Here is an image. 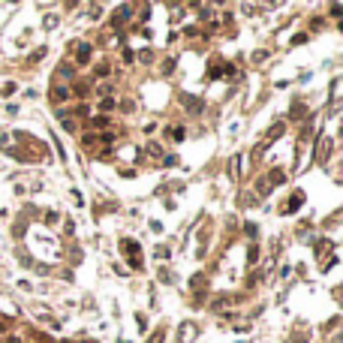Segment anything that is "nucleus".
<instances>
[{
	"label": "nucleus",
	"instance_id": "nucleus-4",
	"mask_svg": "<svg viewBox=\"0 0 343 343\" xmlns=\"http://www.w3.org/2000/svg\"><path fill=\"white\" fill-rule=\"evenodd\" d=\"M87 58H90V45L81 42V45H79V61H87Z\"/></svg>",
	"mask_w": 343,
	"mask_h": 343
},
{
	"label": "nucleus",
	"instance_id": "nucleus-5",
	"mask_svg": "<svg viewBox=\"0 0 343 343\" xmlns=\"http://www.w3.org/2000/svg\"><path fill=\"white\" fill-rule=\"evenodd\" d=\"M66 94H69V90H66V87H51V97H58V100H63Z\"/></svg>",
	"mask_w": 343,
	"mask_h": 343
},
{
	"label": "nucleus",
	"instance_id": "nucleus-6",
	"mask_svg": "<svg viewBox=\"0 0 343 343\" xmlns=\"http://www.w3.org/2000/svg\"><path fill=\"white\" fill-rule=\"evenodd\" d=\"M0 94H3V97H9V94H15V84L9 81V84H3V87H0Z\"/></svg>",
	"mask_w": 343,
	"mask_h": 343
},
{
	"label": "nucleus",
	"instance_id": "nucleus-3",
	"mask_svg": "<svg viewBox=\"0 0 343 343\" xmlns=\"http://www.w3.org/2000/svg\"><path fill=\"white\" fill-rule=\"evenodd\" d=\"M301 202H304V196H301V193H298V196H292V199H289V208H286V211H295Z\"/></svg>",
	"mask_w": 343,
	"mask_h": 343
},
{
	"label": "nucleus",
	"instance_id": "nucleus-2",
	"mask_svg": "<svg viewBox=\"0 0 343 343\" xmlns=\"http://www.w3.org/2000/svg\"><path fill=\"white\" fill-rule=\"evenodd\" d=\"M169 139L181 141V139H184V126H169Z\"/></svg>",
	"mask_w": 343,
	"mask_h": 343
},
{
	"label": "nucleus",
	"instance_id": "nucleus-7",
	"mask_svg": "<svg viewBox=\"0 0 343 343\" xmlns=\"http://www.w3.org/2000/svg\"><path fill=\"white\" fill-rule=\"evenodd\" d=\"M151 343H162V331H157V334H154V340H151Z\"/></svg>",
	"mask_w": 343,
	"mask_h": 343
},
{
	"label": "nucleus",
	"instance_id": "nucleus-1",
	"mask_svg": "<svg viewBox=\"0 0 343 343\" xmlns=\"http://www.w3.org/2000/svg\"><path fill=\"white\" fill-rule=\"evenodd\" d=\"M121 250H123V253H130V262H133V268H141V259H139V244H136V241H121Z\"/></svg>",
	"mask_w": 343,
	"mask_h": 343
}]
</instances>
